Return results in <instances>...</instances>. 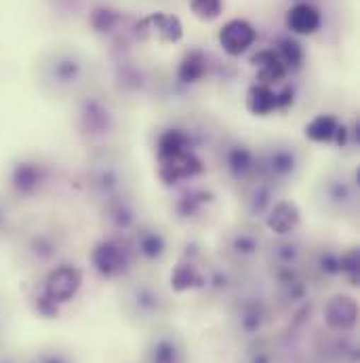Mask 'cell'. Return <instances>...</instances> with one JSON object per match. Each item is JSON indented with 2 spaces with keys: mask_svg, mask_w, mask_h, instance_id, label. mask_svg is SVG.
I'll list each match as a JSON object with an SVG mask.
<instances>
[{
  "mask_svg": "<svg viewBox=\"0 0 360 363\" xmlns=\"http://www.w3.org/2000/svg\"><path fill=\"white\" fill-rule=\"evenodd\" d=\"M266 252V241L257 224L245 222L234 226L223 239V254L232 267H253Z\"/></svg>",
  "mask_w": 360,
  "mask_h": 363,
  "instance_id": "9c48e42d",
  "label": "cell"
},
{
  "mask_svg": "<svg viewBox=\"0 0 360 363\" xmlns=\"http://www.w3.org/2000/svg\"><path fill=\"white\" fill-rule=\"evenodd\" d=\"M79 129L89 140H103L114 131V114L97 97H87L79 110Z\"/></svg>",
  "mask_w": 360,
  "mask_h": 363,
  "instance_id": "ac0fdd59",
  "label": "cell"
},
{
  "mask_svg": "<svg viewBox=\"0 0 360 363\" xmlns=\"http://www.w3.org/2000/svg\"><path fill=\"white\" fill-rule=\"evenodd\" d=\"M236 287V277L230 267H207L202 272V287L215 296H226Z\"/></svg>",
  "mask_w": 360,
  "mask_h": 363,
  "instance_id": "d6a6232c",
  "label": "cell"
},
{
  "mask_svg": "<svg viewBox=\"0 0 360 363\" xmlns=\"http://www.w3.org/2000/svg\"><path fill=\"white\" fill-rule=\"evenodd\" d=\"M359 140L356 129L350 131L335 114L323 112L316 114L308 125H306V138L314 144H337V146H348V138Z\"/></svg>",
  "mask_w": 360,
  "mask_h": 363,
  "instance_id": "ffe728a7",
  "label": "cell"
},
{
  "mask_svg": "<svg viewBox=\"0 0 360 363\" xmlns=\"http://www.w3.org/2000/svg\"><path fill=\"white\" fill-rule=\"evenodd\" d=\"M238 363H278V353L270 342L257 338L247 345Z\"/></svg>",
  "mask_w": 360,
  "mask_h": 363,
  "instance_id": "d590c367",
  "label": "cell"
},
{
  "mask_svg": "<svg viewBox=\"0 0 360 363\" xmlns=\"http://www.w3.org/2000/svg\"><path fill=\"white\" fill-rule=\"evenodd\" d=\"M219 165L226 178L240 186L253 176H257V150L245 142H230L219 152Z\"/></svg>",
  "mask_w": 360,
  "mask_h": 363,
  "instance_id": "4fadbf2b",
  "label": "cell"
},
{
  "mask_svg": "<svg viewBox=\"0 0 360 363\" xmlns=\"http://www.w3.org/2000/svg\"><path fill=\"white\" fill-rule=\"evenodd\" d=\"M268 264H270L272 274H284V272H297L303 271L306 264V256H308V247L295 237H276L274 243H266V252H264Z\"/></svg>",
  "mask_w": 360,
  "mask_h": 363,
  "instance_id": "9a60e30c",
  "label": "cell"
},
{
  "mask_svg": "<svg viewBox=\"0 0 360 363\" xmlns=\"http://www.w3.org/2000/svg\"><path fill=\"white\" fill-rule=\"evenodd\" d=\"M314 196L318 207L329 216H354L359 209V178L356 174L333 169L318 180Z\"/></svg>",
  "mask_w": 360,
  "mask_h": 363,
  "instance_id": "277c9868",
  "label": "cell"
},
{
  "mask_svg": "<svg viewBox=\"0 0 360 363\" xmlns=\"http://www.w3.org/2000/svg\"><path fill=\"white\" fill-rule=\"evenodd\" d=\"M87 188L97 205H103L129 192V178H127L124 163L110 152L95 155L87 167Z\"/></svg>",
  "mask_w": 360,
  "mask_h": 363,
  "instance_id": "5b68a950",
  "label": "cell"
},
{
  "mask_svg": "<svg viewBox=\"0 0 360 363\" xmlns=\"http://www.w3.org/2000/svg\"><path fill=\"white\" fill-rule=\"evenodd\" d=\"M257 40V30L253 28L251 21L247 19H230L226 21L221 28H219V34H217V43L219 47L223 49L226 55L230 57H240L245 55Z\"/></svg>",
  "mask_w": 360,
  "mask_h": 363,
  "instance_id": "d6986e66",
  "label": "cell"
},
{
  "mask_svg": "<svg viewBox=\"0 0 360 363\" xmlns=\"http://www.w3.org/2000/svg\"><path fill=\"white\" fill-rule=\"evenodd\" d=\"M359 250L350 247L346 252H342V277L350 283V285H359Z\"/></svg>",
  "mask_w": 360,
  "mask_h": 363,
  "instance_id": "f35d334b",
  "label": "cell"
},
{
  "mask_svg": "<svg viewBox=\"0 0 360 363\" xmlns=\"http://www.w3.org/2000/svg\"><path fill=\"white\" fill-rule=\"evenodd\" d=\"M85 74V66L74 53H53L47 62H42V81L55 91H68L76 87Z\"/></svg>",
  "mask_w": 360,
  "mask_h": 363,
  "instance_id": "5bb4252c",
  "label": "cell"
},
{
  "mask_svg": "<svg viewBox=\"0 0 360 363\" xmlns=\"http://www.w3.org/2000/svg\"><path fill=\"white\" fill-rule=\"evenodd\" d=\"M17 226V203H13L4 192H0V243L11 239Z\"/></svg>",
  "mask_w": 360,
  "mask_h": 363,
  "instance_id": "8d00e7d4",
  "label": "cell"
},
{
  "mask_svg": "<svg viewBox=\"0 0 360 363\" xmlns=\"http://www.w3.org/2000/svg\"><path fill=\"white\" fill-rule=\"evenodd\" d=\"M213 203H215V194L211 188L190 184V186H183L178 192L171 209L180 222H196L204 216V211L211 209Z\"/></svg>",
  "mask_w": 360,
  "mask_h": 363,
  "instance_id": "e0dca14e",
  "label": "cell"
},
{
  "mask_svg": "<svg viewBox=\"0 0 360 363\" xmlns=\"http://www.w3.org/2000/svg\"><path fill=\"white\" fill-rule=\"evenodd\" d=\"M202 172H204V165L198 159L196 150L183 152L180 157H173L167 161H158V178L165 186H180V184L194 182Z\"/></svg>",
  "mask_w": 360,
  "mask_h": 363,
  "instance_id": "603a6c76",
  "label": "cell"
},
{
  "mask_svg": "<svg viewBox=\"0 0 360 363\" xmlns=\"http://www.w3.org/2000/svg\"><path fill=\"white\" fill-rule=\"evenodd\" d=\"M247 110L253 116H270L276 110H280L278 89L264 83H255L247 91Z\"/></svg>",
  "mask_w": 360,
  "mask_h": 363,
  "instance_id": "4dcf8cb0",
  "label": "cell"
},
{
  "mask_svg": "<svg viewBox=\"0 0 360 363\" xmlns=\"http://www.w3.org/2000/svg\"><path fill=\"white\" fill-rule=\"evenodd\" d=\"M15 254L25 269L51 267L64 252V230L45 218H34L17 226Z\"/></svg>",
  "mask_w": 360,
  "mask_h": 363,
  "instance_id": "6da1fadb",
  "label": "cell"
},
{
  "mask_svg": "<svg viewBox=\"0 0 360 363\" xmlns=\"http://www.w3.org/2000/svg\"><path fill=\"white\" fill-rule=\"evenodd\" d=\"M32 363H74L72 357L64 351H57V349H51V351H40Z\"/></svg>",
  "mask_w": 360,
  "mask_h": 363,
  "instance_id": "60d3db41",
  "label": "cell"
},
{
  "mask_svg": "<svg viewBox=\"0 0 360 363\" xmlns=\"http://www.w3.org/2000/svg\"><path fill=\"white\" fill-rule=\"evenodd\" d=\"M144 26H148V32L156 36V40L161 43H180L183 36V26H181L180 17L169 15V13H154L150 17L144 19Z\"/></svg>",
  "mask_w": 360,
  "mask_h": 363,
  "instance_id": "f546056e",
  "label": "cell"
},
{
  "mask_svg": "<svg viewBox=\"0 0 360 363\" xmlns=\"http://www.w3.org/2000/svg\"><path fill=\"white\" fill-rule=\"evenodd\" d=\"M297 2H310V0H297Z\"/></svg>",
  "mask_w": 360,
  "mask_h": 363,
  "instance_id": "7bdbcfd3",
  "label": "cell"
},
{
  "mask_svg": "<svg viewBox=\"0 0 360 363\" xmlns=\"http://www.w3.org/2000/svg\"><path fill=\"white\" fill-rule=\"evenodd\" d=\"M202 272L196 264V260H181L180 264L171 272V283L175 291H187V289H200L202 287Z\"/></svg>",
  "mask_w": 360,
  "mask_h": 363,
  "instance_id": "836d02e7",
  "label": "cell"
},
{
  "mask_svg": "<svg viewBox=\"0 0 360 363\" xmlns=\"http://www.w3.org/2000/svg\"><path fill=\"white\" fill-rule=\"evenodd\" d=\"M154 150H156L158 161H167V159L180 157L183 152H190V150H194L192 133L187 129H181V127H169V129L158 133Z\"/></svg>",
  "mask_w": 360,
  "mask_h": 363,
  "instance_id": "83f0119b",
  "label": "cell"
},
{
  "mask_svg": "<svg viewBox=\"0 0 360 363\" xmlns=\"http://www.w3.org/2000/svg\"><path fill=\"white\" fill-rule=\"evenodd\" d=\"M83 287V272L76 264H57L47 272L38 296V313L51 317L59 306L72 302Z\"/></svg>",
  "mask_w": 360,
  "mask_h": 363,
  "instance_id": "8992f818",
  "label": "cell"
},
{
  "mask_svg": "<svg viewBox=\"0 0 360 363\" xmlns=\"http://www.w3.org/2000/svg\"><path fill=\"white\" fill-rule=\"evenodd\" d=\"M99 209H101V218H103L105 226L112 230V235H118V237L131 235L133 228L139 224V211L129 192L99 205Z\"/></svg>",
  "mask_w": 360,
  "mask_h": 363,
  "instance_id": "2e32d148",
  "label": "cell"
},
{
  "mask_svg": "<svg viewBox=\"0 0 360 363\" xmlns=\"http://www.w3.org/2000/svg\"><path fill=\"white\" fill-rule=\"evenodd\" d=\"M323 363H359V342L352 332H331L318 338Z\"/></svg>",
  "mask_w": 360,
  "mask_h": 363,
  "instance_id": "44dd1931",
  "label": "cell"
},
{
  "mask_svg": "<svg viewBox=\"0 0 360 363\" xmlns=\"http://www.w3.org/2000/svg\"><path fill=\"white\" fill-rule=\"evenodd\" d=\"M301 165H303V157L299 148L293 144L276 142L264 150H257V174L280 188L299 176Z\"/></svg>",
  "mask_w": 360,
  "mask_h": 363,
  "instance_id": "ba28073f",
  "label": "cell"
},
{
  "mask_svg": "<svg viewBox=\"0 0 360 363\" xmlns=\"http://www.w3.org/2000/svg\"><path fill=\"white\" fill-rule=\"evenodd\" d=\"M55 184L53 165L40 155H19L4 172V194L13 203H32L42 199Z\"/></svg>",
  "mask_w": 360,
  "mask_h": 363,
  "instance_id": "7a4b0ae2",
  "label": "cell"
},
{
  "mask_svg": "<svg viewBox=\"0 0 360 363\" xmlns=\"http://www.w3.org/2000/svg\"><path fill=\"white\" fill-rule=\"evenodd\" d=\"M238 188H240V209L249 220L264 222L272 205L280 199V186H276L274 182L260 174L240 184Z\"/></svg>",
  "mask_w": 360,
  "mask_h": 363,
  "instance_id": "8fae6325",
  "label": "cell"
},
{
  "mask_svg": "<svg viewBox=\"0 0 360 363\" xmlns=\"http://www.w3.org/2000/svg\"><path fill=\"white\" fill-rule=\"evenodd\" d=\"M303 267H308L318 279H337L342 277V250L320 245L314 252H308Z\"/></svg>",
  "mask_w": 360,
  "mask_h": 363,
  "instance_id": "4316f807",
  "label": "cell"
},
{
  "mask_svg": "<svg viewBox=\"0 0 360 363\" xmlns=\"http://www.w3.org/2000/svg\"><path fill=\"white\" fill-rule=\"evenodd\" d=\"M185 345L173 330L156 332L146 347V363H185Z\"/></svg>",
  "mask_w": 360,
  "mask_h": 363,
  "instance_id": "cb8c5ba5",
  "label": "cell"
},
{
  "mask_svg": "<svg viewBox=\"0 0 360 363\" xmlns=\"http://www.w3.org/2000/svg\"><path fill=\"white\" fill-rule=\"evenodd\" d=\"M135 258L127 239L118 235H110L97 241L91 250V264L93 269L105 279H122L131 271Z\"/></svg>",
  "mask_w": 360,
  "mask_h": 363,
  "instance_id": "30bf717a",
  "label": "cell"
},
{
  "mask_svg": "<svg viewBox=\"0 0 360 363\" xmlns=\"http://www.w3.org/2000/svg\"><path fill=\"white\" fill-rule=\"evenodd\" d=\"M323 319L331 332H354L359 323V304L352 296L337 294L325 302Z\"/></svg>",
  "mask_w": 360,
  "mask_h": 363,
  "instance_id": "7402d4cb",
  "label": "cell"
},
{
  "mask_svg": "<svg viewBox=\"0 0 360 363\" xmlns=\"http://www.w3.org/2000/svg\"><path fill=\"white\" fill-rule=\"evenodd\" d=\"M133 258L144 264H161L169 256V237L154 224H137L127 239Z\"/></svg>",
  "mask_w": 360,
  "mask_h": 363,
  "instance_id": "7c38bea8",
  "label": "cell"
},
{
  "mask_svg": "<svg viewBox=\"0 0 360 363\" xmlns=\"http://www.w3.org/2000/svg\"><path fill=\"white\" fill-rule=\"evenodd\" d=\"M284 26L295 36H312L323 26V15L312 2H295L284 17Z\"/></svg>",
  "mask_w": 360,
  "mask_h": 363,
  "instance_id": "484cf974",
  "label": "cell"
},
{
  "mask_svg": "<svg viewBox=\"0 0 360 363\" xmlns=\"http://www.w3.org/2000/svg\"><path fill=\"white\" fill-rule=\"evenodd\" d=\"M301 222V211L299 207L289 201V199H278L272 209L268 211V216L264 218V224L270 228L276 237H289L295 235V230L299 228Z\"/></svg>",
  "mask_w": 360,
  "mask_h": 363,
  "instance_id": "d4e9b609",
  "label": "cell"
},
{
  "mask_svg": "<svg viewBox=\"0 0 360 363\" xmlns=\"http://www.w3.org/2000/svg\"><path fill=\"white\" fill-rule=\"evenodd\" d=\"M116 21H118V15L114 11H110V9H105V6L95 9L93 15H91V23H93V28L97 32H110L116 26Z\"/></svg>",
  "mask_w": 360,
  "mask_h": 363,
  "instance_id": "ab89813d",
  "label": "cell"
},
{
  "mask_svg": "<svg viewBox=\"0 0 360 363\" xmlns=\"http://www.w3.org/2000/svg\"><path fill=\"white\" fill-rule=\"evenodd\" d=\"M276 51V55L280 57V62L284 64L286 72H297L303 62H306V51L299 45V40H295L293 36H284L276 43V47H272Z\"/></svg>",
  "mask_w": 360,
  "mask_h": 363,
  "instance_id": "e575fe53",
  "label": "cell"
},
{
  "mask_svg": "<svg viewBox=\"0 0 360 363\" xmlns=\"http://www.w3.org/2000/svg\"><path fill=\"white\" fill-rule=\"evenodd\" d=\"M192 13L202 21H213L223 13V0H190Z\"/></svg>",
  "mask_w": 360,
  "mask_h": 363,
  "instance_id": "74e56055",
  "label": "cell"
},
{
  "mask_svg": "<svg viewBox=\"0 0 360 363\" xmlns=\"http://www.w3.org/2000/svg\"><path fill=\"white\" fill-rule=\"evenodd\" d=\"M251 66L257 70V83L276 87L286 79V68L280 62V57L276 55L274 49H262L251 57Z\"/></svg>",
  "mask_w": 360,
  "mask_h": 363,
  "instance_id": "f1b7e54d",
  "label": "cell"
},
{
  "mask_svg": "<svg viewBox=\"0 0 360 363\" xmlns=\"http://www.w3.org/2000/svg\"><path fill=\"white\" fill-rule=\"evenodd\" d=\"M207 55L200 49H190L180 62L178 68V79L183 85H194L198 81H202V77L207 74Z\"/></svg>",
  "mask_w": 360,
  "mask_h": 363,
  "instance_id": "1f68e13d",
  "label": "cell"
},
{
  "mask_svg": "<svg viewBox=\"0 0 360 363\" xmlns=\"http://www.w3.org/2000/svg\"><path fill=\"white\" fill-rule=\"evenodd\" d=\"M0 363H17L13 357H6V355H0Z\"/></svg>",
  "mask_w": 360,
  "mask_h": 363,
  "instance_id": "b9f144b4",
  "label": "cell"
},
{
  "mask_svg": "<svg viewBox=\"0 0 360 363\" xmlns=\"http://www.w3.org/2000/svg\"><path fill=\"white\" fill-rule=\"evenodd\" d=\"M272 321V308L262 296H240L230 308V325L247 342L262 338Z\"/></svg>",
  "mask_w": 360,
  "mask_h": 363,
  "instance_id": "52a82bcc",
  "label": "cell"
},
{
  "mask_svg": "<svg viewBox=\"0 0 360 363\" xmlns=\"http://www.w3.org/2000/svg\"><path fill=\"white\" fill-rule=\"evenodd\" d=\"M120 304L129 319L144 325L161 321L163 317H167L171 308V302L163 291V287L150 279L129 281L120 294Z\"/></svg>",
  "mask_w": 360,
  "mask_h": 363,
  "instance_id": "3957f363",
  "label": "cell"
}]
</instances>
